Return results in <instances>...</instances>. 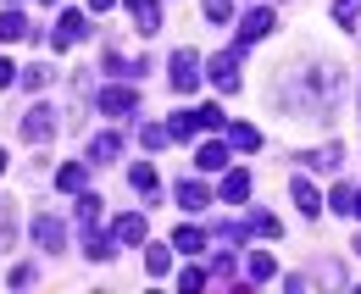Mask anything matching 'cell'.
Here are the masks:
<instances>
[{
	"label": "cell",
	"mask_w": 361,
	"mask_h": 294,
	"mask_svg": "<svg viewBox=\"0 0 361 294\" xmlns=\"http://www.w3.org/2000/svg\"><path fill=\"white\" fill-rule=\"evenodd\" d=\"M128 11H134L139 34H156V28H161V6H156V0H128Z\"/></svg>",
	"instance_id": "cell-12"
},
{
	"label": "cell",
	"mask_w": 361,
	"mask_h": 294,
	"mask_svg": "<svg viewBox=\"0 0 361 294\" xmlns=\"http://www.w3.org/2000/svg\"><path fill=\"white\" fill-rule=\"evenodd\" d=\"M34 28H28V17L23 11H0V44H17V39H28Z\"/></svg>",
	"instance_id": "cell-11"
},
{
	"label": "cell",
	"mask_w": 361,
	"mask_h": 294,
	"mask_svg": "<svg viewBox=\"0 0 361 294\" xmlns=\"http://www.w3.org/2000/svg\"><path fill=\"white\" fill-rule=\"evenodd\" d=\"M61 239H67V233H61L56 216H34V245H39V250H61Z\"/></svg>",
	"instance_id": "cell-9"
},
{
	"label": "cell",
	"mask_w": 361,
	"mask_h": 294,
	"mask_svg": "<svg viewBox=\"0 0 361 294\" xmlns=\"http://www.w3.org/2000/svg\"><path fill=\"white\" fill-rule=\"evenodd\" d=\"M100 206H106L100 195H78V233H94V228H100Z\"/></svg>",
	"instance_id": "cell-14"
},
{
	"label": "cell",
	"mask_w": 361,
	"mask_h": 294,
	"mask_svg": "<svg viewBox=\"0 0 361 294\" xmlns=\"http://www.w3.org/2000/svg\"><path fill=\"white\" fill-rule=\"evenodd\" d=\"M111 6H117V0H90V11H111Z\"/></svg>",
	"instance_id": "cell-38"
},
{
	"label": "cell",
	"mask_w": 361,
	"mask_h": 294,
	"mask_svg": "<svg viewBox=\"0 0 361 294\" xmlns=\"http://www.w3.org/2000/svg\"><path fill=\"white\" fill-rule=\"evenodd\" d=\"M272 28H278V11H272V6H250V11L239 17V44H256V39H267Z\"/></svg>",
	"instance_id": "cell-2"
},
{
	"label": "cell",
	"mask_w": 361,
	"mask_h": 294,
	"mask_svg": "<svg viewBox=\"0 0 361 294\" xmlns=\"http://www.w3.org/2000/svg\"><path fill=\"white\" fill-rule=\"evenodd\" d=\"M212 278H217V283H228V278H233V255H228V250L212 255V272H206V283H212Z\"/></svg>",
	"instance_id": "cell-29"
},
{
	"label": "cell",
	"mask_w": 361,
	"mask_h": 294,
	"mask_svg": "<svg viewBox=\"0 0 361 294\" xmlns=\"http://www.w3.org/2000/svg\"><path fill=\"white\" fill-rule=\"evenodd\" d=\"M228 145H233V150H262V133L250 123H228Z\"/></svg>",
	"instance_id": "cell-18"
},
{
	"label": "cell",
	"mask_w": 361,
	"mask_h": 294,
	"mask_svg": "<svg viewBox=\"0 0 361 294\" xmlns=\"http://www.w3.org/2000/svg\"><path fill=\"white\" fill-rule=\"evenodd\" d=\"M178 200H183L189 211H206V206H212V195H206V183H195V178H189V183H178Z\"/></svg>",
	"instance_id": "cell-24"
},
{
	"label": "cell",
	"mask_w": 361,
	"mask_h": 294,
	"mask_svg": "<svg viewBox=\"0 0 361 294\" xmlns=\"http://www.w3.org/2000/svg\"><path fill=\"white\" fill-rule=\"evenodd\" d=\"M195 167H200V172H223L228 167V145H217V139H212V145H200Z\"/></svg>",
	"instance_id": "cell-16"
},
{
	"label": "cell",
	"mask_w": 361,
	"mask_h": 294,
	"mask_svg": "<svg viewBox=\"0 0 361 294\" xmlns=\"http://www.w3.org/2000/svg\"><path fill=\"white\" fill-rule=\"evenodd\" d=\"M206 17H212V23H228V17H233V0H206Z\"/></svg>",
	"instance_id": "cell-33"
},
{
	"label": "cell",
	"mask_w": 361,
	"mask_h": 294,
	"mask_svg": "<svg viewBox=\"0 0 361 294\" xmlns=\"http://www.w3.org/2000/svg\"><path fill=\"white\" fill-rule=\"evenodd\" d=\"M145 233H150V228H145V216H139V211L117 216V228H111V239H117V245H145Z\"/></svg>",
	"instance_id": "cell-7"
},
{
	"label": "cell",
	"mask_w": 361,
	"mask_h": 294,
	"mask_svg": "<svg viewBox=\"0 0 361 294\" xmlns=\"http://www.w3.org/2000/svg\"><path fill=\"white\" fill-rule=\"evenodd\" d=\"M350 222H361V189H356V200H350Z\"/></svg>",
	"instance_id": "cell-37"
},
{
	"label": "cell",
	"mask_w": 361,
	"mask_h": 294,
	"mask_svg": "<svg viewBox=\"0 0 361 294\" xmlns=\"http://www.w3.org/2000/svg\"><path fill=\"white\" fill-rule=\"evenodd\" d=\"M84 178H90V172H84V161H67V167L56 172V189H67V195H78V189H84Z\"/></svg>",
	"instance_id": "cell-23"
},
{
	"label": "cell",
	"mask_w": 361,
	"mask_h": 294,
	"mask_svg": "<svg viewBox=\"0 0 361 294\" xmlns=\"http://www.w3.org/2000/svg\"><path fill=\"white\" fill-rule=\"evenodd\" d=\"M0 172H6V150H0Z\"/></svg>",
	"instance_id": "cell-39"
},
{
	"label": "cell",
	"mask_w": 361,
	"mask_h": 294,
	"mask_svg": "<svg viewBox=\"0 0 361 294\" xmlns=\"http://www.w3.org/2000/svg\"><path fill=\"white\" fill-rule=\"evenodd\" d=\"M195 133H200V123H195V111H178V117L167 123V139H178V145H189Z\"/></svg>",
	"instance_id": "cell-22"
},
{
	"label": "cell",
	"mask_w": 361,
	"mask_h": 294,
	"mask_svg": "<svg viewBox=\"0 0 361 294\" xmlns=\"http://www.w3.org/2000/svg\"><path fill=\"white\" fill-rule=\"evenodd\" d=\"M84 34H90V17H84V11H61V17H56L50 44H56V50H67V44H78Z\"/></svg>",
	"instance_id": "cell-5"
},
{
	"label": "cell",
	"mask_w": 361,
	"mask_h": 294,
	"mask_svg": "<svg viewBox=\"0 0 361 294\" xmlns=\"http://www.w3.org/2000/svg\"><path fill=\"white\" fill-rule=\"evenodd\" d=\"M173 250L178 255H200L206 250V233H200V228H178V233H173Z\"/></svg>",
	"instance_id": "cell-21"
},
{
	"label": "cell",
	"mask_w": 361,
	"mask_h": 294,
	"mask_svg": "<svg viewBox=\"0 0 361 294\" xmlns=\"http://www.w3.org/2000/svg\"><path fill=\"white\" fill-rule=\"evenodd\" d=\"M250 228H256L262 239H278V233H283V222H278L272 211H256V216H250Z\"/></svg>",
	"instance_id": "cell-28"
},
{
	"label": "cell",
	"mask_w": 361,
	"mask_h": 294,
	"mask_svg": "<svg viewBox=\"0 0 361 294\" xmlns=\"http://www.w3.org/2000/svg\"><path fill=\"white\" fill-rule=\"evenodd\" d=\"M139 145H145V150H161V145H167V128L145 123V128H139Z\"/></svg>",
	"instance_id": "cell-31"
},
{
	"label": "cell",
	"mask_w": 361,
	"mask_h": 294,
	"mask_svg": "<svg viewBox=\"0 0 361 294\" xmlns=\"http://www.w3.org/2000/svg\"><path fill=\"white\" fill-rule=\"evenodd\" d=\"M117 150H123L117 133H94L90 139V161H117Z\"/></svg>",
	"instance_id": "cell-19"
},
{
	"label": "cell",
	"mask_w": 361,
	"mask_h": 294,
	"mask_svg": "<svg viewBox=\"0 0 361 294\" xmlns=\"http://www.w3.org/2000/svg\"><path fill=\"white\" fill-rule=\"evenodd\" d=\"M289 189H295V206L306 211V216H322V195H317V183H312V178H295Z\"/></svg>",
	"instance_id": "cell-10"
},
{
	"label": "cell",
	"mask_w": 361,
	"mask_h": 294,
	"mask_svg": "<svg viewBox=\"0 0 361 294\" xmlns=\"http://www.w3.org/2000/svg\"><path fill=\"white\" fill-rule=\"evenodd\" d=\"M11 84H17V67H11L6 56H0V89H11Z\"/></svg>",
	"instance_id": "cell-36"
},
{
	"label": "cell",
	"mask_w": 361,
	"mask_h": 294,
	"mask_svg": "<svg viewBox=\"0 0 361 294\" xmlns=\"http://www.w3.org/2000/svg\"><path fill=\"white\" fill-rule=\"evenodd\" d=\"M17 73H23V84H28V89H45L50 84V67H45V61H39V67H17Z\"/></svg>",
	"instance_id": "cell-32"
},
{
	"label": "cell",
	"mask_w": 361,
	"mask_h": 294,
	"mask_svg": "<svg viewBox=\"0 0 361 294\" xmlns=\"http://www.w3.org/2000/svg\"><path fill=\"white\" fill-rule=\"evenodd\" d=\"M306 167L317 172H339V161H345V145H322V150H312V156H300Z\"/></svg>",
	"instance_id": "cell-13"
},
{
	"label": "cell",
	"mask_w": 361,
	"mask_h": 294,
	"mask_svg": "<svg viewBox=\"0 0 361 294\" xmlns=\"http://www.w3.org/2000/svg\"><path fill=\"white\" fill-rule=\"evenodd\" d=\"M334 23L356 28V23H361V0H334Z\"/></svg>",
	"instance_id": "cell-27"
},
{
	"label": "cell",
	"mask_w": 361,
	"mask_h": 294,
	"mask_svg": "<svg viewBox=\"0 0 361 294\" xmlns=\"http://www.w3.org/2000/svg\"><path fill=\"white\" fill-rule=\"evenodd\" d=\"M145 272H150V278H167V272H173V245H150V250H145Z\"/></svg>",
	"instance_id": "cell-15"
},
{
	"label": "cell",
	"mask_w": 361,
	"mask_h": 294,
	"mask_svg": "<svg viewBox=\"0 0 361 294\" xmlns=\"http://www.w3.org/2000/svg\"><path fill=\"white\" fill-rule=\"evenodd\" d=\"M128 183H134L145 200H156V167L150 161H134V172H128Z\"/></svg>",
	"instance_id": "cell-20"
},
{
	"label": "cell",
	"mask_w": 361,
	"mask_h": 294,
	"mask_svg": "<svg viewBox=\"0 0 361 294\" xmlns=\"http://www.w3.org/2000/svg\"><path fill=\"white\" fill-rule=\"evenodd\" d=\"M356 255H361V239H356Z\"/></svg>",
	"instance_id": "cell-40"
},
{
	"label": "cell",
	"mask_w": 361,
	"mask_h": 294,
	"mask_svg": "<svg viewBox=\"0 0 361 294\" xmlns=\"http://www.w3.org/2000/svg\"><path fill=\"white\" fill-rule=\"evenodd\" d=\"M223 200H228V206H245V200H250V172H245V167H233L223 178Z\"/></svg>",
	"instance_id": "cell-8"
},
{
	"label": "cell",
	"mask_w": 361,
	"mask_h": 294,
	"mask_svg": "<svg viewBox=\"0 0 361 294\" xmlns=\"http://www.w3.org/2000/svg\"><path fill=\"white\" fill-rule=\"evenodd\" d=\"M94 106H100L106 117H128V111L139 106V89H128V84H111V89H100V94H94Z\"/></svg>",
	"instance_id": "cell-4"
},
{
	"label": "cell",
	"mask_w": 361,
	"mask_h": 294,
	"mask_svg": "<svg viewBox=\"0 0 361 294\" xmlns=\"http://www.w3.org/2000/svg\"><path fill=\"white\" fill-rule=\"evenodd\" d=\"M350 200H356V183H334V195H328V211L350 216Z\"/></svg>",
	"instance_id": "cell-26"
},
{
	"label": "cell",
	"mask_w": 361,
	"mask_h": 294,
	"mask_svg": "<svg viewBox=\"0 0 361 294\" xmlns=\"http://www.w3.org/2000/svg\"><path fill=\"white\" fill-rule=\"evenodd\" d=\"M239 50H245V44H233V50H217V56L206 61V73H212V84L223 89V94H233V89H239Z\"/></svg>",
	"instance_id": "cell-1"
},
{
	"label": "cell",
	"mask_w": 361,
	"mask_h": 294,
	"mask_svg": "<svg viewBox=\"0 0 361 294\" xmlns=\"http://www.w3.org/2000/svg\"><path fill=\"white\" fill-rule=\"evenodd\" d=\"M195 67H200V56H195V50H173L167 78H173V89H178V94H189V89L200 84V73H195Z\"/></svg>",
	"instance_id": "cell-3"
},
{
	"label": "cell",
	"mask_w": 361,
	"mask_h": 294,
	"mask_svg": "<svg viewBox=\"0 0 361 294\" xmlns=\"http://www.w3.org/2000/svg\"><path fill=\"white\" fill-rule=\"evenodd\" d=\"M283 289H289V294H306V289H312V278H306V272H289V278H283Z\"/></svg>",
	"instance_id": "cell-35"
},
{
	"label": "cell",
	"mask_w": 361,
	"mask_h": 294,
	"mask_svg": "<svg viewBox=\"0 0 361 294\" xmlns=\"http://www.w3.org/2000/svg\"><path fill=\"white\" fill-rule=\"evenodd\" d=\"M250 278H256V283H272V278H278V261H272L267 250H256L250 255Z\"/></svg>",
	"instance_id": "cell-25"
},
{
	"label": "cell",
	"mask_w": 361,
	"mask_h": 294,
	"mask_svg": "<svg viewBox=\"0 0 361 294\" xmlns=\"http://www.w3.org/2000/svg\"><path fill=\"white\" fill-rule=\"evenodd\" d=\"M50 133H56V111H50V106H34V111H23V139H28V145H45Z\"/></svg>",
	"instance_id": "cell-6"
},
{
	"label": "cell",
	"mask_w": 361,
	"mask_h": 294,
	"mask_svg": "<svg viewBox=\"0 0 361 294\" xmlns=\"http://www.w3.org/2000/svg\"><path fill=\"white\" fill-rule=\"evenodd\" d=\"M195 123L217 133V128H228V117H223V106H200V111H195Z\"/></svg>",
	"instance_id": "cell-30"
},
{
	"label": "cell",
	"mask_w": 361,
	"mask_h": 294,
	"mask_svg": "<svg viewBox=\"0 0 361 294\" xmlns=\"http://www.w3.org/2000/svg\"><path fill=\"white\" fill-rule=\"evenodd\" d=\"M17 245V206L0 195V250H11Z\"/></svg>",
	"instance_id": "cell-17"
},
{
	"label": "cell",
	"mask_w": 361,
	"mask_h": 294,
	"mask_svg": "<svg viewBox=\"0 0 361 294\" xmlns=\"http://www.w3.org/2000/svg\"><path fill=\"white\" fill-rule=\"evenodd\" d=\"M178 289H206V272H200V267H189V272L178 278Z\"/></svg>",
	"instance_id": "cell-34"
}]
</instances>
